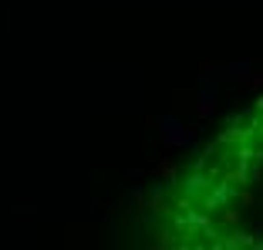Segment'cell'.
<instances>
[{"label": "cell", "instance_id": "6da1fadb", "mask_svg": "<svg viewBox=\"0 0 263 250\" xmlns=\"http://www.w3.org/2000/svg\"><path fill=\"white\" fill-rule=\"evenodd\" d=\"M162 139H166L169 145H183V142H189V132L179 125V122H172V119H162Z\"/></svg>", "mask_w": 263, "mask_h": 250}]
</instances>
